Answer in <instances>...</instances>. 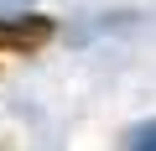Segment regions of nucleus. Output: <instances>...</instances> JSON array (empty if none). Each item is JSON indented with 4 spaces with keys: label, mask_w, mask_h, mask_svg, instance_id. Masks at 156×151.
I'll return each mask as SVG.
<instances>
[{
    "label": "nucleus",
    "mask_w": 156,
    "mask_h": 151,
    "mask_svg": "<svg viewBox=\"0 0 156 151\" xmlns=\"http://www.w3.org/2000/svg\"><path fill=\"white\" fill-rule=\"evenodd\" d=\"M52 37L47 16H16V21H0V52H37Z\"/></svg>",
    "instance_id": "f257e3e1"
}]
</instances>
